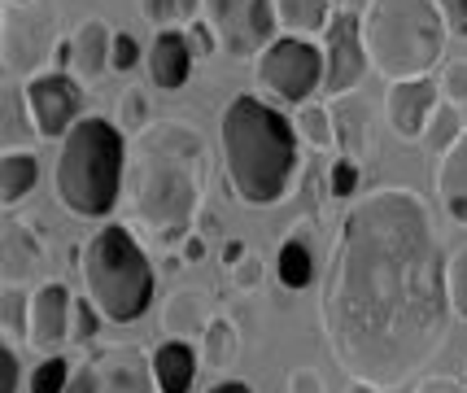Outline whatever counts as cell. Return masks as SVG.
Listing matches in <instances>:
<instances>
[{
    "label": "cell",
    "instance_id": "obj_1",
    "mask_svg": "<svg viewBox=\"0 0 467 393\" xmlns=\"http://www.w3.org/2000/svg\"><path fill=\"white\" fill-rule=\"evenodd\" d=\"M446 253L424 202L376 188L346 210L324 271V332L349 380L402 389L441 350L450 324Z\"/></svg>",
    "mask_w": 467,
    "mask_h": 393
},
{
    "label": "cell",
    "instance_id": "obj_2",
    "mask_svg": "<svg viewBox=\"0 0 467 393\" xmlns=\"http://www.w3.org/2000/svg\"><path fill=\"white\" fill-rule=\"evenodd\" d=\"M223 162L227 180L244 206H275L297 171V127L275 105L236 97L223 109Z\"/></svg>",
    "mask_w": 467,
    "mask_h": 393
},
{
    "label": "cell",
    "instance_id": "obj_3",
    "mask_svg": "<svg viewBox=\"0 0 467 393\" xmlns=\"http://www.w3.org/2000/svg\"><path fill=\"white\" fill-rule=\"evenodd\" d=\"M197 158L202 145L183 123H166L140 136V180H136V214L153 236L171 245L188 232L197 210Z\"/></svg>",
    "mask_w": 467,
    "mask_h": 393
},
{
    "label": "cell",
    "instance_id": "obj_4",
    "mask_svg": "<svg viewBox=\"0 0 467 393\" xmlns=\"http://www.w3.org/2000/svg\"><path fill=\"white\" fill-rule=\"evenodd\" d=\"M446 22L432 0H367L363 48L385 79H424L441 62Z\"/></svg>",
    "mask_w": 467,
    "mask_h": 393
},
{
    "label": "cell",
    "instance_id": "obj_5",
    "mask_svg": "<svg viewBox=\"0 0 467 393\" xmlns=\"http://www.w3.org/2000/svg\"><path fill=\"white\" fill-rule=\"evenodd\" d=\"M122 188V136L109 119H79L57 153V197L79 219L114 210Z\"/></svg>",
    "mask_w": 467,
    "mask_h": 393
},
{
    "label": "cell",
    "instance_id": "obj_6",
    "mask_svg": "<svg viewBox=\"0 0 467 393\" xmlns=\"http://www.w3.org/2000/svg\"><path fill=\"white\" fill-rule=\"evenodd\" d=\"M83 284L109 324H136L153 302V267L136 236L119 223L101 228L83 245Z\"/></svg>",
    "mask_w": 467,
    "mask_h": 393
},
{
    "label": "cell",
    "instance_id": "obj_7",
    "mask_svg": "<svg viewBox=\"0 0 467 393\" xmlns=\"http://www.w3.org/2000/svg\"><path fill=\"white\" fill-rule=\"evenodd\" d=\"M327 75V57L302 36H288V40H275L258 57V79H263L266 92H275L280 101L288 105H306L315 88H324Z\"/></svg>",
    "mask_w": 467,
    "mask_h": 393
},
{
    "label": "cell",
    "instance_id": "obj_8",
    "mask_svg": "<svg viewBox=\"0 0 467 393\" xmlns=\"http://www.w3.org/2000/svg\"><path fill=\"white\" fill-rule=\"evenodd\" d=\"M202 9L232 57H254L271 48V36H275L271 0H202Z\"/></svg>",
    "mask_w": 467,
    "mask_h": 393
},
{
    "label": "cell",
    "instance_id": "obj_9",
    "mask_svg": "<svg viewBox=\"0 0 467 393\" xmlns=\"http://www.w3.org/2000/svg\"><path fill=\"white\" fill-rule=\"evenodd\" d=\"M57 26L48 5H18L5 0V66L9 70H31L48 62V53H57Z\"/></svg>",
    "mask_w": 467,
    "mask_h": 393
},
{
    "label": "cell",
    "instance_id": "obj_10",
    "mask_svg": "<svg viewBox=\"0 0 467 393\" xmlns=\"http://www.w3.org/2000/svg\"><path fill=\"white\" fill-rule=\"evenodd\" d=\"M26 109H31V119L40 127V136H48V140L70 136V127L79 123V109H83L79 79H70L66 70L36 75L31 88H26Z\"/></svg>",
    "mask_w": 467,
    "mask_h": 393
},
{
    "label": "cell",
    "instance_id": "obj_11",
    "mask_svg": "<svg viewBox=\"0 0 467 393\" xmlns=\"http://www.w3.org/2000/svg\"><path fill=\"white\" fill-rule=\"evenodd\" d=\"M327 75H324V92L332 97H346L354 83L363 79L367 70V48H363V18L354 14H337L327 22Z\"/></svg>",
    "mask_w": 467,
    "mask_h": 393
},
{
    "label": "cell",
    "instance_id": "obj_12",
    "mask_svg": "<svg viewBox=\"0 0 467 393\" xmlns=\"http://www.w3.org/2000/svg\"><path fill=\"white\" fill-rule=\"evenodd\" d=\"M437 97H441V88L428 79V75L424 79L393 83L385 97V114H389L393 136H398V140H424L428 119H432V109H437Z\"/></svg>",
    "mask_w": 467,
    "mask_h": 393
},
{
    "label": "cell",
    "instance_id": "obj_13",
    "mask_svg": "<svg viewBox=\"0 0 467 393\" xmlns=\"http://www.w3.org/2000/svg\"><path fill=\"white\" fill-rule=\"evenodd\" d=\"M70 319H75V297H70V289L57 284V280H48V284L31 297V341H36L44 354H57L66 341H75Z\"/></svg>",
    "mask_w": 467,
    "mask_h": 393
},
{
    "label": "cell",
    "instance_id": "obj_14",
    "mask_svg": "<svg viewBox=\"0 0 467 393\" xmlns=\"http://www.w3.org/2000/svg\"><path fill=\"white\" fill-rule=\"evenodd\" d=\"M192 57H197V53H192V40L183 36L180 26L158 31V40L149 48V75H153L158 88L175 92V88H183L188 75H192Z\"/></svg>",
    "mask_w": 467,
    "mask_h": 393
},
{
    "label": "cell",
    "instance_id": "obj_15",
    "mask_svg": "<svg viewBox=\"0 0 467 393\" xmlns=\"http://www.w3.org/2000/svg\"><path fill=\"white\" fill-rule=\"evenodd\" d=\"M101 367V393H153L158 385H149L153 372L144 376L140 367V350H127V346H114L97 358Z\"/></svg>",
    "mask_w": 467,
    "mask_h": 393
},
{
    "label": "cell",
    "instance_id": "obj_16",
    "mask_svg": "<svg viewBox=\"0 0 467 393\" xmlns=\"http://www.w3.org/2000/svg\"><path fill=\"white\" fill-rule=\"evenodd\" d=\"M153 385L158 393H188L197 380V350L183 346V341H166L153 350Z\"/></svg>",
    "mask_w": 467,
    "mask_h": 393
},
{
    "label": "cell",
    "instance_id": "obj_17",
    "mask_svg": "<svg viewBox=\"0 0 467 393\" xmlns=\"http://www.w3.org/2000/svg\"><path fill=\"white\" fill-rule=\"evenodd\" d=\"M70 48H75V62H70L75 75H79V79H101L109 57H114V36H109V26H105L101 18H88L79 31H75Z\"/></svg>",
    "mask_w": 467,
    "mask_h": 393
},
{
    "label": "cell",
    "instance_id": "obj_18",
    "mask_svg": "<svg viewBox=\"0 0 467 393\" xmlns=\"http://www.w3.org/2000/svg\"><path fill=\"white\" fill-rule=\"evenodd\" d=\"M437 192H441V206L450 210V219L467 223V131L437 166Z\"/></svg>",
    "mask_w": 467,
    "mask_h": 393
},
{
    "label": "cell",
    "instance_id": "obj_19",
    "mask_svg": "<svg viewBox=\"0 0 467 393\" xmlns=\"http://www.w3.org/2000/svg\"><path fill=\"white\" fill-rule=\"evenodd\" d=\"M205 293L197 289H180L166 297V311H162V328L171 336H202L210 328V311H205Z\"/></svg>",
    "mask_w": 467,
    "mask_h": 393
},
{
    "label": "cell",
    "instance_id": "obj_20",
    "mask_svg": "<svg viewBox=\"0 0 467 393\" xmlns=\"http://www.w3.org/2000/svg\"><path fill=\"white\" fill-rule=\"evenodd\" d=\"M367 114L363 105L354 101V97H337V105H332V131H337V145H341V158H363L367 149Z\"/></svg>",
    "mask_w": 467,
    "mask_h": 393
},
{
    "label": "cell",
    "instance_id": "obj_21",
    "mask_svg": "<svg viewBox=\"0 0 467 393\" xmlns=\"http://www.w3.org/2000/svg\"><path fill=\"white\" fill-rule=\"evenodd\" d=\"M36 180H40L36 153H5L0 158V202L5 206H18L22 197L36 188Z\"/></svg>",
    "mask_w": 467,
    "mask_h": 393
},
{
    "label": "cell",
    "instance_id": "obj_22",
    "mask_svg": "<svg viewBox=\"0 0 467 393\" xmlns=\"http://www.w3.org/2000/svg\"><path fill=\"white\" fill-rule=\"evenodd\" d=\"M275 14H280V26L288 36H315V31H327V0H275Z\"/></svg>",
    "mask_w": 467,
    "mask_h": 393
},
{
    "label": "cell",
    "instance_id": "obj_23",
    "mask_svg": "<svg viewBox=\"0 0 467 393\" xmlns=\"http://www.w3.org/2000/svg\"><path fill=\"white\" fill-rule=\"evenodd\" d=\"M22 105H26V92H18V88L9 83L5 97H0V109H5L0 145H5V153H22V145H31V136L40 131V127H31V119L22 114Z\"/></svg>",
    "mask_w": 467,
    "mask_h": 393
},
{
    "label": "cell",
    "instance_id": "obj_24",
    "mask_svg": "<svg viewBox=\"0 0 467 393\" xmlns=\"http://www.w3.org/2000/svg\"><path fill=\"white\" fill-rule=\"evenodd\" d=\"M40 263L44 253L36 245V236L26 228H18V223H5V280L14 284L18 271H40Z\"/></svg>",
    "mask_w": 467,
    "mask_h": 393
},
{
    "label": "cell",
    "instance_id": "obj_25",
    "mask_svg": "<svg viewBox=\"0 0 467 393\" xmlns=\"http://www.w3.org/2000/svg\"><path fill=\"white\" fill-rule=\"evenodd\" d=\"M459 136H463V119H459V109H454V101L437 105V109H432V119H428L424 145L432 149L437 158H446L450 149L459 145Z\"/></svg>",
    "mask_w": 467,
    "mask_h": 393
},
{
    "label": "cell",
    "instance_id": "obj_26",
    "mask_svg": "<svg viewBox=\"0 0 467 393\" xmlns=\"http://www.w3.org/2000/svg\"><path fill=\"white\" fill-rule=\"evenodd\" d=\"M293 127H297V136H302L310 149H332V145H337V131H332V109H324V105H315V101L297 105V119H293Z\"/></svg>",
    "mask_w": 467,
    "mask_h": 393
},
{
    "label": "cell",
    "instance_id": "obj_27",
    "mask_svg": "<svg viewBox=\"0 0 467 393\" xmlns=\"http://www.w3.org/2000/svg\"><path fill=\"white\" fill-rule=\"evenodd\" d=\"M275 275H280V284L285 289H306L310 280H315V258H310V249L302 241H288L280 249V258H275Z\"/></svg>",
    "mask_w": 467,
    "mask_h": 393
},
{
    "label": "cell",
    "instance_id": "obj_28",
    "mask_svg": "<svg viewBox=\"0 0 467 393\" xmlns=\"http://www.w3.org/2000/svg\"><path fill=\"white\" fill-rule=\"evenodd\" d=\"M205 336V367H227L232 358H236V350H241V336H236V328L227 324L223 315H214L210 319V328L202 332Z\"/></svg>",
    "mask_w": 467,
    "mask_h": 393
},
{
    "label": "cell",
    "instance_id": "obj_29",
    "mask_svg": "<svg viewBox=\"0 0 467 393\" xmlns=\"http://www.w3.org/2000/svg\"><path fill=\"white\" fill-rule=\"evenodd\" d=\"M202 9V0H140V14L149 22H158L162 31L180 26V22H192Z\"/></svg>",
    "mask_w": 467,
    "mask_h": 393
},
{
    "label": "cell",
    "instance_id": "obj_30",
    "mask_svg": "<svg viewBox=\"0 0 467 393\" xmlns=\"http://www.w3.org/2000/svg\"><path fill=\"white\" fill-rule=\"evenodd\" d=\"M0 324H5V336H9V341H18V336H26V341H31V324H26V297H22L14 284H5Z\"/></svg>",
    "mask_w": 467,
    "mask_h": 393
},
{
    "label": "cell",
    "instance_id": "obj_31",
    "mask_svg": "<svg viewBox=\"0 0 467 393\" xmlns=\"http://www.w3.org/2000/svg\"><path fill=\"white\" fill-rule=\"evenodd\" d=\"M70 376H75V367H66V358H57V354H48L40 367L31 372V393H66V385H70Z\"/></svg>",
    "mask_w": 467,
    "mask_h": 393
},
{
    "label": "cell",
    "instance_id": "obj_32",
    "mask_svg": "<svg viewBox=\"0 0 467 393\" xmlns=\"http://www.w3.org/2000/svg\"><path fill=\"white\" fill-rule=\"evenodd\" d=\"M446 280H450V302H454V315H459V319H467V245L454 249Z\"/></svg>",
    "mask_w": 467,
    "mask_h": 393
},
{
    "label": "cell",
    "instance_id": "obj_33",
    "mask_svg": "<svg viewBox=\"0 0 467 393\" xmlns=\"http://www.w3.org/2000/svg\"><path fill=\"white\" fill-rule=\"evenodd\" d=\"M144 119H149L144 92H140V88H122V97H119V127H127V131H140Z\"/></svg>",
    "mask_w": 467,
    "mask_h": 393
},
{
    "label": "cell",
    "instance_id": "obj_34",
    "mask_svg": "<svg viewBox=\"0 0 467 393\" xmlns=\"http://www.w3.org/2000/svg\"><path fill=\"white\" fill-rule=\"evenodd\" d=\"M354 188H358V162L354 158H337L332 171H327V192L346 202V197H354Z\"/></svg>",
    "mask_w": 467,
    "mask_h": 393
},
{
    "label": "cell",
    "instance_id": "obj_35",
    "mask_svg": "<svg viewBox=\"0 0 467 393\" xmlns=\"http://www.w3.org/2000/svg\"><path fill=\"white\" fill-rule=\"evenodd\" d=\"M432 5H437V14H441L450 36L467 40V0H432Z\"/></svg>",
    "mask_w": 467,
    "mask_h": 393
},
{
    "label": "cell",
    "instance_id": "obj_36",
    "mask_svg": "<svg viewBox=\"0 0 467 393\" xmlns=\"http://www.w3.org/2000/svg\"><path fill=\"white\" fill-rule=\"evenodd\" d=\"M18 380H22L18 350H14V341H5V350H0V393H18Z\"/></svg>",
    "mask_w": 467,
    "mask_h": 393
},
{
    "label": "cell",
    "instance_id": "obj_37",
    "mask_svg": "<svg viewBox=\"0 0 467 393\" xmlns=\"http://www.w3.org/2000/svg\"><path fill=\"white\" fill-rule=\"evenodd\" d=\"M441 92H446L454 105L467 101V62H450L446 66V75H441Z\"/></svg>",
    "mask_w": 467,
    "mask_h": 393
},
{
    "label": "cell",
    "instance_id": "obj_38",
    "mask_svg": "<svg viewBox=\"0 0 467 393\" xmlns=\"http://www.w3.org/2000/svg\"><path fill=\"white\" fill-rule=\"evenodd\" d=\"M136 62H140L136 36H114V57H109V66H114V70H136Z\"/></svg>",
    "mask_w": 467,
    "mask_h": 393
},
{
    "label": "cell",
    "instance_id": "obj_39",
    "mask_svg": "<svg viewBox=\"0 0 467 393\" xmlns=\"http://www.w3.org/2000/svg\"><path fill=\"white\" fill-rule=\"evenodd\" d=\"M66 393H101V367H97V358H92V363H83V367H75Z\"/></svg>",
    "mask_w": 467,
    "mask_h": 393
},
{
    "label": "cell",
    "instance_id": "obj_40",
    "mask_svg": "<svg viewBox=\"0 0 467 393\" xmlns=\"http://www.w3.org/2000/svg\"><path fill=\"white\" fill-rule=\"evenodd\" d=\"M97 336V302H75V341Z\"/></svg>",
    "mask_w": 467,
    "mask_h": 393
},
{
    "label": "cell",
    "instance_id": "obj_41",
    "mask_svg": "<svg viewBox=\"0 0 467 393\" xmlns=\"http://www.w3.org/2000/svg\"><path fill=\"white\" fill-rule=\"evenodd\" d=\"M188 40H192V53L210 57V53H214V44H219V36H214V26H205V22H192V26H188Z\"/></svg>",
    "mask_w": 467,
    "mask_h": 393
},
{
    "label": "cell",
    "instance_id": "obj_42",
    "mask_svg": "<svg viewBox=\"0 0 467 393\" xmlns=\"http://www.w3.org/2000/svg\"><path fill=\"white\" fill-rule=\"evenodd\" d=\"M232 280H236V289H254V284L263 280V263H258V258L236 263V267H232Z\"/></svg>",
    "mask_w": 467,
    "mask_h": 393
},
{
    "label": "cell",
    "instance_id": "obj_43",
    "mask_svg": "<svg viewBox=\"0 0 467 393\" xmlns=\"http://www.w3.org/2000/svg\"><path fill=\"white\" fill-rule=\"evenodd\" d=\"M288 393H324V385H319V376L310 372V367H297V372L288 376Z\"/></svg>",
    "mask_w": 467,
    "mask_h": 393
},
{
    "label": "cell",
    "instance_id": "obj_44",
    "mask_svg": "<svg viewBox=\"0 0 467 393\" xmlns=\"http://www.w3.org/2000/svg\"><path fill=\"white\" fill-rule=\"evenodd\" d=\"M415 393H467V389L459 385V380H450V376H428Z\"/></svg>",
    "mask_w": 467,
    "mask_h": 393
},
{
    "label": "cell",
    "instance_id": "obj_45",
    "mask_svg": "<svg viewBox=\"0 0 467 393\" xmlns=\"http://www.w3.org/2000/svg\"><path fill=\"white\" fill-rule=\"evenodd\" d=\"M244 258H249V253H244L241 241H227V245H223V263H227V267H236V263H244Z\"/></svg>",
    "mask_w": 467,
    "mask_h": 393
},
{
    "label": "cell",
    "instance_id": "obj_46",
    "mask_svg": "<svg viewBox=\"0 0 467 393\" xmlns=\"http://www.w3.org/2000/svg\"><path fill=\"white\" fill-rule=\"evenodd\" d=\"M205 393H254V389H249L244 380H219L214 389H205Z\"/></svg>",
    "mask_w": 467,
    "mask_h": 393
},
{
    "label": "cell",
    "instance_id": "obj_47",
    "mask_svg": "<svg viewBox=\"0 0 467 393\" xmlns=\"http://www.w3.org/2000/svg\"><path fill=\"white\" fill-rule=\"evenodd\" d=\"M202 253H205V241H202V236H188V245H183V258H188V263H197Z\"/></svg>",
    "mask_w": 467,
    "mask_h": 393
},
{
    "label": "cell",
    "instance_id": "obj_48",
    "mask_svg": "<svg viewBox=\"0 0 467 393\" xmlns=\"http://www.w3.org/2000/svg\"><path fill=\"white\" fill-rule=\"evenodd\" d=\"M349 393H380V389H371V385H363V380H354V385H349Z\"/></svg>",
    "mask_w": 467,
    "mask_h": 393
}]
</instances>
